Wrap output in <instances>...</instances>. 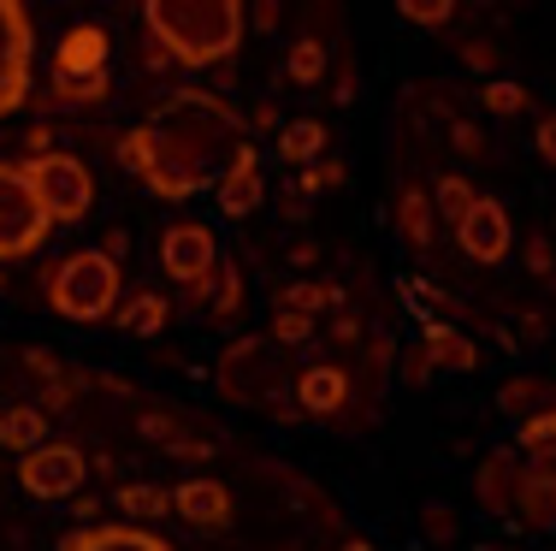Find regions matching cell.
<instances>
[{
	"label": "cell",
	"mask_w": 556,
	"mask_h": 551,
	"mask_svg": "<svg viewBox=\"0 0 556 551\" xmlns=\"http://www.w3.org/2000/svg\"><path fill=\"white\" fill-rule=\"evenodd\" d=\"M249 149V130L237 108L214 89H178L118 142V166L137 173L161 202H190L202 190H219V178Z\"/></svg>",
	"instance_id": "1"
},
{
	"label": "cell",
	"mask_w": 556,
	"mask_h": 551,
	"mask_svg": "<svg viewBox=\"0 0 556 551\" xmlns=\"http://www.w3.org/2000/svg\"><path fill=\"white\" fill-rule=\"evenodd\" d=\"M154 48L178 65H219L243 48L249 12L243 0H149L142 7Z\"/></svg>",
	"instance_id": "2"
},
{
	"label": "cell",
	"mask_w": 556,
	"mask_h": 551,
	"mask_svg": "<svg viewBox=\"0 0 556 551\" xmlns=\"http://www.w3.org/2000/svg\"><path fill=\"white\" fill-rule=\"evenodd\" d=\"M515 522L533 534L556 528V410L515 433Z\"/></svg>",
	"instance_id": "3"
},
{
	"label": "cell",
	"mask_w": 556,
	"mask_h": 551,
	"mask_svg": "<svg viewBox=\"0 0 556 551\" xmlns=\"http://www.w3.org/2000/svg\"><path fill=\"white\" fill-rule=\"evenodd\" d=\"M118 291H125L118 261H108L101 249H77V255H65L54 267V279H48V303H54V314H65V321H77V326L118 314Z\"/></svg>",
	"instance_id": "4"
},
{
	"label": "cell",
	"mask_w": 556,
	"mask_h": 551,
	"mask_svg": "<svg viewBox=\"0 0 556 551\" xmlns=\"http://www.w3.org/2000/svg\"><path fill=\"white\" fill-rule=\"evenodd\" d=\"M214 374H219V391H225L231 403H249V410H273V415H285V403H278L285 379L296 386V374L285 367V350H278L273 338H261V333L237 338V345L219 356Z\"/></svg>",
	"instance_id": "5"
},
{
	"label": "cell",
	"mask_w": 556,
	"mask_h": 551,
	"mask_svg": "<svg viewBox=\"0 0 556 551\" xmlns=\"http://www.w3.org/2000/svg\"><path fill=\"white\" fill-rule=\"evenodd\" d=\"M54 220L42 208V190H36L30 166L24 161H0V261L36 255L48 243Z\"/></svg>",
	"instance_id": "6"
},
{
	"label": "cell",
	"mask_w": 556,
	"mask_h": 551,
	"mask_svg": "<svg viewBox=\"0 0 556 551\" xmlns=\"http://www.w3.org/2000/svg\"><path fill=\"white\" fill-rule=\"evenodd\" d=\"M30 166V178H36V190H42V208H48V220L54 226H77V220L96 208V173H89L77 154H36V161H24Z\"/></svg>",
	"instance_id": "7"
},
{
	"label": "cell",
	"mask_w": 556,
	"mask_h": 551,
	"mask_svg": "<svg viewBox=\"0 0 556 551\" xmlns=\"http://www.w3.org/2000/svg\"><path fill=\"white\" fill-rule=\"evenodd\" d=\"M30 60H36V24L18 0H0V120L24 108L30 96Z\"/></svg>",
	"instance_id": "8"
},
{
	"label": "cell",
	"mask_w": 556,
	"mask_h": 551,
	"mask_svg": "<svg viewBox=\"0 0 556 551\" xmlns=\"http://www.w3.org/2000/svg\"><path fill=\"white\" fill-rule=\"evenodd\" d=\"M18 480H24V492H30V498L60 504V498H72L89 480V463H84L77 444H42V451L18 456Z\"/></svg>",
	"instance_id": "9"
},
{
	"label": "cell",
	"mask_w": 556,
	"mask_h": 551,
	"mask_svg": "<svg viewBox=\"0 0 556 551\" xmlns=\"http://www.w3.org/2000/svg\"><path fill=\"white\" fill-rule=\"evenodd\" d=\"M161 267L172 273L178 285H207L214 279V267H219V243H214V231L202 226V220H178V226H166L161 231Z\"/></svg>",
	"instance_id": "10"
},
{
	"label": "cell",
	"mask_w": 556,
	"mask_h": 551,
	"mask_svg": "<svg viewBox=\"0 0 556 551\" xmlns=\"http://www.w3.org/2000/svg\"><path fill=\"white\" fill-rule=\"evenodd\" d=\"M456 243H462V255H473V261H503L509 255V243H515V226H509V208L492 202V196H480V202L468 208V220L456 226Z\"/></svg>",
	"instance_id": "11"
},
{
	"label": "cell",
	"mask_w": 556,
	"mask_h": 551,
	"mask_svg": "<svg viewBox=\"0 0 556 551\" xmlns=\"http://www.w3.org/2000/svg\"><path fill=\"white\" fill-rule=\"evenodd\" d=\"M172 510H178L190 528L219 534L225 522H231V487H219L214 475H195V480H184V487L172 492Z\"/></svg>",
	"instance_id": "12"
},
{
	"label": "cell",
	"mask_w": 556,
	"mask_h": 551,
	"mask_svg": "<svg viewBox=\"0 0 556 551\" xmlns=\"http://www.w3.org/2000/svg\"><path fill=\"white\" fill-rule=\"evenodd\" d=\"M108 48L101 24H72L54 48V77H108Z\"/></svg>",
	"instance_id": "13"
},
{
	"label": "cell",
	"mask_w": 556,
	"mask_h": 551,
	"mask_svg": "<svg viewBox=\"0 0 556 551\" xmlns=\"http://www.w3.org/2000/svg\"><path fill=\"white\" fill-rule=\"evenodd\" d=\"M60 551H172L161 534L137 528V522H101V528H72Z\"/></svg>",
	"instance_id": "14"
},
{
	"label": "cell",
	"mask_w": 556,
	"mask_h": 551,
	"mask_svg": "<svg viewBox=\"0 0 556 551\" xmlns=\"http://www.w3.org/2000/svg\"><path fill=\"white\" fill-rule=\"evenodd\" d=\"M261 196H267L261 190V154H255V142H249V149L237 154V166L219 178V214L225 220H249L261 208Z\"/></svg>",
	"instance_id": "15"
},
{
	"label": "cell",
	"mask_w": 556,
	"mask_h": 551,
	"mask_svg": "<svg viewBox=\"0 0 556 551\" xmlns=\"http://www.w3.org/2000/svg\"><path fill=\"white\" fill-rule=\"evenodd\" d=\"M473 498H480V510H492V516L515 522V444H497V451L480 463Z\"/></svg>",
	"instance_id": "16"
},
{
	"label": "cell",
	"mask_w": 556,
	"mask_h": 551,
	"mask_svg": "<svg viewBox=\"0 0 556 551\" xmlns=\"http://www.w3.org/2000/svg\"><path fill=\"white\" fill-rule=\"evenodd\" d=\"M343 398H350V379H343V367H302L296 374V410L302 415H338Z\"/></svg>",
	"instance_id": "17"
},
{
	"label": "cell",
	"mask_w": 556,
	"mask_h": 551,
	"mask_svg": "<svg viewBox=\"0 0 556 551\" xmlns=\"http://www.w3.org/2000/svg\"><path fill=\"white\" fill-rule=\"evenodd\" d=\"M497 403L515 415V422H539V415H551L556 410V379L545 374H521V379H503V391H497Z\"/></svg>",
	"instance_id": "18"
},
{
	"label": "cell",
	"mask_w": 556,
	"mask_h": 551,
	"mask_svg": "<svg viewBox=\"0 0 556 551\" xmlns=\"http://www.w3.org/2000/svg\"><path fill=\"white\" fill-rule=\"evenodd\" d=\"M420 356L432 362V374H439V367H456V374L480 367V350H473V338H462L456 326H444V321L420 326Z\"/></svg>",
	"instance_id": "19"
},
{
	"label": "cell",
	"mask_w": 556,
	"mask_h": 551,
	"mask_svg": "<svg viewBox=\"0 0 556 551\" xmlns=\"http://www.w3.org/2000/svg\"><path fill=\"white\" fill-rule=\"evenodd\" d=\"M278 154H285L290 166H320V154H326V125L320 120H290L285 130H278Z\"/></svg>",
	"instance_id": "20"
},
{
	"label": "cell",
	"mask_w": 556,
	"mask_h": 551,
	"mask_svg": "<svg viewBox=\"0 0 556 551\" xmlns=\"http://www.w3.org/2000/svg\"><path fill=\"white\" fill-rule=\"evenodd\" d=\"M166 297H154V291H137V297H130V303H118V314H113V321H118V333H130V338H154V333H161V326H166Z\"/></svg>",
	"instance_id": "21"
},
{
	"label": "cell",
	"mask_w": 556,
	"mask_h": 551,
	"mask_svg": "<svg viewBox=\"0 0 556 551\" xmlns=\"http://www.w3.org/2000/svg\"><path fill=\"white\" fill-rule=\"evenodd\" d=\"M0 444H12L18 456L42 451L48 444V415L42 410H7L0 415Z\"/></svg>",
	"instance_id": "22"
},
{
	"label": "cell",
	"mask_w": 556,
	"mask_h": 551,
	"mask_svg": "<svg viewBox=\"0 0 556 551\" xmlns=\"http://www.w3.org/2000/svg\"><path fill=\"white\" fill-rule=\"evenodd\" d=\"M396 231H403V243H415V249L432 243V196L427 190L396 196Z\"/></svg>",
	"instance_id": "23"
},
{
	"label": "cell",
	"mask_w": 556,
	"mask_h": 551,
	"mask_svg": "<svg viewBox=\"0 0 556 551\" xmlns=\"http://www.w3.org/2000/svg\"><path fill=\"white\" fill-rule=\"evenodd\" d=\"M480 101H485V113H497V120H515V113H527V89L521 84H509V77H492V84L480 89Z\"/></svg>",
	"instance_id": "24"
},
{
	"label": "cell",
	"mask_w": 556,
	"mask_h": 551,
	"mask_svg": "<svg viewBox=\"0 0 556 551\" xmlns=\"http://www.w3.org/2000/svg\"><path fill=\"white\" fill-rule=\"evenodd\" d=\"M118 510H125V516L154 522V516H166V510H172V492H161V487H118Z\"/></svg>",
	"instance_id": "25"
},
{
	"label": "cell",
	"mask_w": 556,
	"mask_h": 551,
	"mask_svg": "<svg viewBox=\"0 0 556 551\" xmlns=\"http://www.w3.org/2000/svg\"><path fill=\"white\" fill-rule=\"evenodd\" d=\"M432 202L444 208V220H450V226H462V220H468V208L480 202V196L468 190V178H456V173H450V178H439V190H432Z\"/></svg>",
	"instance_id": "26"
},
{
	"label": "cell",
	"mask_w": 556,
	"mask_h": 551,
	"mask_svg": "<svg viewBox=\"0 0 556 551\" xmlns=\"http://www.w3.org/2000/svg\"><path fill=\"white\" fill-rule=\"evenodd\" d=\"M108 96V77H54V101L60 108H89Z\"/></svg>",
	"instance_id": "27"
},
{
	"label": "cell",
	"mask_w": 556,
	"mask_h": 551,
	"mask_svg": "<svg viewBox=\"0 0 556 551\" xmlns=\"http://www.w3.org/2000/svg\"><path fill=\"white\" fill-rule=\"evenodd\" d=\"M290 77H296V84H320L326 77V48L314 42V36H302V42L290 48Z\"/></svg>",
	"instance_id": "28"
},
{
	"label": "cell",
	"mask_w": 556,
	"mask_h": 551,
	"mask_svg": "<svg viewBox=\"0 0 556 551\" xmlns=\"http://www.w3.org/2000/svg\"><path fill=\"white\" fill-rule=\"evenodd\" d=\"M326 303H332V291H326V285H308V279H302V285H285L273 309H296V314H308V321H314V309H326Z\"/></svg>",
	"instance_id": "29"
},
{
	"label": "cell",
	"mask_w": 556,
	"mask_h": 551,
	"mask_svg": "<svg viewBox=\"0 0 556 551\" xmlns=\"http://www.w3.org/2000/svg\"><path fill=\"white\" fill-rule=\"evenodd\" d=\"M302 338H314V321H308V314H296V309H273V345L285 350V345H302Z\"/></svg>",
	"instance_id": "30"
},
{
	"label": "cell",
	"mask_w": 556,
	"mask_h": 551,
	"mask_svg": "<svg viewBox=\"0 0 556 551\" xmlns=\"http://www.w3.org/2000/svg\"><path fill=\"white\" fill-rule=\"evenodd\" d=\"M403 18L420 24V30H439V24L456 18V7H450V0H403Z\"/></svg>",
	"instance_id": "31"
},
{
	"label": "cell",
	"mask_w": 556,
	"mask_h": 551,
	"mask_svg": "<svg viewBox=\"0 0 556 551\" xmlns=\"http://www.w3.org/2000/svg\"><path fill=\"white\" fill-rule=\"evenodd\" d=\"M420 522H427V540H456V510H450V504H439V498H432V504L427 510H420Z\"/></svg>",
	"instance_id": "32"
},
{
	"label": "cell",
	"mask_w": 556,
	"mask_h": 551,
	"mask_svg": "<svg viewBox=\"0 0 556 551\" xmlns=\"http://www.w3.org/2000/svg\"><path fill=\"white\" fill-rule=\"evenodd\" d=\"M533 149H539V161H545V166H556V113H545V120H539Z\"/></svg>",
	"instance_id": "33"
},
{
	"label": "cell",
	"mask_w": 556,
	"mask_h": 551,
	"mask_svg": "<svg viewBox=\"0 0 556 551\" xmlns=\"http://www.w3.org/2000/svg\"><path fill=\"white\" fill-rule=\"evenodd\" d=\"M237 303H243V279H237V267L219 273V314H237Z\"/></svg>",
	"instance_id": "34"
},
{
	"label": "cell",
	"mask_w": 556,
	"mask_h": 551,
	"mask_svg": "<svg viewBox=\"0 0 556 551\" xmlns=\"http://www.w3.org/2000/svg\"><path fill=\"white\" fill-rule=\"evenodd\" d=\"M403 379H408V386H427V379H432V362L420 356V345H415V350H408V356H403Z\"/></svg>",
	"instance_id": "35"
},
{
	"label": "cell",
	"mask_w": 556,
	"mask_h": 551,
	"mask_svg": "<svg viewBox=\"0 0 556 551\" xmlns=\"http://www.w3.org/2000/svg\"><path fill=\"white\" fill-rule=\"evenodd\" d=\"M462 60L480 65V72H497V48L492 42H468V48H462Z\"/></svg>",
	"instance_id": "36"
},
{
	"label": "cell",
	"mask_w": 556,
	"mask_h": 551,
	"mask_svg": "<svg viewBox=\"0 0 556 551\" xmlns=\"http://www.w3.org/2000/svg\"><path fill=\"white\" fill-rule=\"evenodd\" d=\"M450 137H456V149H462V154H485V137H480V125H456Z\"/></svg>",
	"instance_id": "37"
},
{
	"label": "cell",
	"mask_w": 556,
	"mask_h": 551,
	"mask_svg": "<svg viewBox=\"0 0 556 551\" xmlns=\"http://www.w3.org/2000/svg\"><path fill=\"white\" fill-rule=\"evenodd\" d=\"M343 551H374V546H367V540H350V546H343Z\"/></svg>",
	"instance_id": "38"
},
{
	"label": "cell",
	"mask_w": 556,
	"mask_h": 551,
	"mask_svg": "<svg viewBox=\"0 0 556 551\" xmlns=\"http://www.w3.org/2000/svg\"><path fill=\"white\" fill-rule=\"evenodd\" d=\"M485 551H521V546H485Z\"/></svg>",
	"instance_id": "39"
}]
</instances>
